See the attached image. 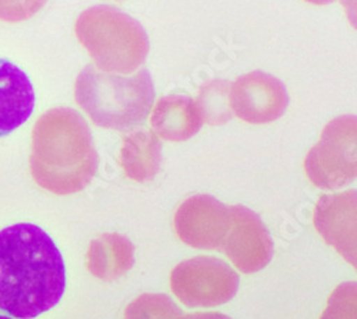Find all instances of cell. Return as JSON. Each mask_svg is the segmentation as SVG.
<instances>
[{
  "instance_id": "d6986e66",
  "label": "cell",
  "mask_w": 357,
  "mask_h": 319,
  "mask_svg": "<svg viewBox=\"0 0 357 319\" xmlns=\"http://www.w3.org/2000/svg\"><path fill=\"white\" fill-rule=\"evenodd\" d=\"M350 24L357 31V0H340Z\"/></svg>"
},
{
  "instance_id": "7c38bea8",
  "label": "cell",
  "mask_w": 357,
  "mask_h": 319,
  "mask_svg": "<svg viewBox=\"0 0 357 319\" xmlns=\"http://www.w3.org/2000/svg\"><path fill=\"white\" fill-rule=\"evenodd\" d=\"M151 124L156 136L165 140L182 142L193 138L200 131L203 118L193 99L172 95L156 103Z\"/></svg>"
},
{
  "instance_id": "2e32d148",
  "label": "cell",
  "mask_w": 357,
  "mask_h": 319,
  "mask_svg": "<svg viewBox=\"0 0 357 319\" xmlns=\"http://www.w3.org/2000/svg\"><path fill=\"white\" fill-rule=\"evenodd\" d=\"M183 312L165 294H143L130 302L125 319H181Z\"/></svg>"
},
{
  "instance_id": "277c9868",
  "label": "cell",
  "mask_w": 357,
  "mask_h": 319,
  "mask_svg": "<svg viewBox=\"0 0 357 319\" xmlns=\"http://www.w3.org/2000/svg\"><path fill=\"white\" fill-rule=\"evenodd\" d=\"M76 36L103 72L129 75L149 53V38L132 16L110 6H93L76 22Z\"/></svg>"
},
{
  "instance_id": "44dd1931",
  "label": "cell",
  "mask_w": 357,
  "mask_h": 319,
  "mask_svg": "<svg viewBox=\"0 0 357 319\" xmlns=\"http://www.w3.org/2000/svg\"><path fill=\"white\" fill-rule=\"evenodd\" d=\"M305 2H307V3H312V5H317V6H320V5H329V3L335 2V0H305Z\"/></svg>"
},
{
  "instance_id": "5b68a950",
  "label": "cell",
  "mask_w": 357,
  "mask_h": 319,
  "mask_svg": "<svg viewBox=\"0 0 357 319\" xmlns=\"http://www.w3.org/2000/svg\"><path fill=\"white\" fill-rule=\"evenodd\" d=\"M305 170L312 184L333 191L357 179V116L343 114L327 124L307 152Z\"/></svg>"
},
{
  "instance_id": "9c48e42d",
  "label": "cell",
  "mask_w": 357,
  "mask_h": 319,
  "mask_svg": "<svg viewBox=\"0 0 357 319\" xmlns=\"http://www.w3.org/2000/svg\"><path fill=\"white\" fill-rule=\"evenodd\" d=\"M233 222L220 248L234 267L243 274L266 268L273 258V241L257 214L242 205L231 207Z\"/></svg>"
},
{
  "instance_id": "4fadbf2b",
  "label": "cell",
  "mask_w": 357,
  "mask_h": 319,
  "mask_svg": "<svg viewBox=\"0 0 357 319\" xmlns=\"http://www.w3.org/2000/svg\"><path fill=\"white\" fill-rule=\"evenodd\" d=\"M89 272L102 281H114L135 265V246L121 234H105L92 241L86 253Z\"/></svg>"
},
{
  "instance_id": "7a4b0ae2",
  "label": "cell",
  "mask_w": 357,
  "mask_h": 319,
  "mask_svg": "<svg viewBox=\"0 0 357 319\" xmlns=\"http://www.w3.org/2000/svg\"><path fill=\"white\" fill-rule=\"evenodd\" d=\"M99 166L92 132L73 109L42 114L33 128L31 172L35 182L56 195H70L92 184Z\"/></svg>"
},
{
  "instance_id": "3957f363",
  "label": "cell",
  "mask_w": 357,
  "mask_h": 319,
  "mask_svg": "<svg viewBox=\"0 0 357 319\" xmlns=\"http://www.w3.org/2000/svg\"><path fill=\"white\" fill-rule=\"evenodd\" d=\"M75 98L96 126L126 131L147 118L155 102V88L144 69L122 76L86 66L76 79Z\"/></svg>"
},
{
  "instance_id": "9a60e30c",
  "label": "cell",
  "mask_w": 357,
  "mask_h": 319,
  "mask_svg": "<svg viewBox=\"0 0 357 319\" xmlns=\"http://www.w3.org/2000/svg\"><path fill=\"white\" fill-rule=\"evenodd\" d=\"M230 86L231 84L226 80H212L200 89L196 103L206 124L219 126L233 118Z\"/></svg>"
},
{
  "instance_id": "6da1fadb",
  "label": "cell",
  "mask_w": 357,
  "mask_h": 319,
  "mask_svg": "<svg viewBox=\"0 0 357 319\" xmlns=\"http://www.w3.org/2000/svg\"><path fill=\"white\" fill-rule=\"evenodd\" d=\"M65 288L63 258L43 229L17 223L0 230V311L36 318L61 301Z\"/></svg>"
},
{
  "instance_id": "ac0fdd59",
  "label": "cell",
  "mask_w": 357,
  "mask_h": 319,
  "mask_svg": "<svg viewBox=\"0 0 357 319\" xmlns=\"http://www.w3.org/2000/svg\"><path fill=\"white\" fill-rule=\"evenodd\" d=\"M47 0H0V20L17 23L35 16Z\"/></svg>"
},
{
  "instance_id": "8992f818",
  "label": "cell",
  "mask_w": 357,
  "mask_h": 319,
  "mask_svg": "<svg viewBox=\"0 0 357 319\" xmlns=\"http://www.w3.org/2000/svg\"><path fill=\"white\" fill-rule=\"evenodd\" d=\"M170 288L186 306L211 308L234 298L239 289V275L218 258L196 256L174 267Z\"/></svg>"
},
{
  "instance_id": "ffe728a7",
  "label": "cell",
  "mask_w": 357,
  "mask_h": 319,
  "mask_svg": "<svg viewBox=\"0 0 357 319\" xmlns=\"http://www.w3.org/2000/svg\"><path fill=\"white\" fill-rule=\"evenodd\" d=\"M181 319H231V318L220 312H196V313H188V315L183 313Z\"/></svg>"
},
{
  "instance_id": "ba28073f",
  "label": "cell",
  "mask_w": 357,
  "mask_h": 319,
  "mask_svg": "<svg viewBox=\"0 0 357 319\" xmlns=\"http://www.w3.org/2000/svg\"><path fill=\"white\" fill-rule=\"evenodd\" d=\"M230 105L237 118L248 124H271L286 112L289 94L278 77L256 71L231 83Z\"/></svg>"
},
{
  "instance_id": "5bb4252c",
  "label": "cell",
  "mask_w": 357,
  "mask_h": 319,
  "mask_svg": "<svg viewBox=\"0 0 357 319\" xmlns=\"http://www.w3.org/2000/svg\"><path fill=\"white\" fill-rule=\"evenodd\" d=\"M119 163L125 175L136 182L152 181L160 169L162 144L151 132H133L123 139Z\"/></svg>"
},
{
  "instance_id": "7402d4cb",
  "label": "cell",
  "mask_w": 357,
  "mask_h": 319,
  "mask_svg": "<svg viewBox=\"0 0 357 319\" xmlns=\"http://www.w3.org/2000/svg\"><path fill=\"white\" fill-rule=\"evenodd\" d=\"M0 319H10V318H6V316H2V315H0Z\"/></svg>"
},
{
  "instance_id": "52a82bcc",
  "label": "cell",
  "mask_w": 357,
  "mask_h": 319,
  "mask_svg": "<svg viewBox=\"0 0 357 319\" xmlns=\"http://www.w3.org/2000/svg\"><path fill=\"white\" fill-rule=\"evenodd\" d=\"M231 222V207L204 193L186 199L174 215L177 237L196 249L220 251Z\"/></svg>"
},
{
  "instance_id": "8fae6325",
  "label": "cell",
  "mask_w": 357,
  "mask_h": 319,
  "mask_svg": "<svg viewBox=\"0 0 357 319\" xmlns=\"http://www.w3.org/2000/svg\"><path fill=\"white\" fill-rule=\"evenodd\" d=\"M35 107V91L27 75L0 59V136L22 126Z\"/></svg>"
},
{
  "instance_id": "e0dca14e",
  "label": "cell",
  "mask_w": 357,
  "mask_h": 319,
  "mask_svg": "<svg viewBox=\"0 0 357 319\" xmlns=\"http://www.w3.org/2000/svg\"><path fill=\"white\" fill-rule=\"evenodd\" d=\"M320 319H357V282L336 286Z\"/></svg>"
},
{
  "instance_id": "30bf717a",
  "label": "cell",
  "mask_w": 357,
  "mask_h": 319,
  "mask_svg": "<svg viewBox=\"0 0 357 319\" xmlns=\"http://www.w3.org/2000/svg\"><path fill=\"white\" fill-rule=\"evenodd\" d=\"M313 223L323 241L357 271V191L321 196L314 208Z\"/></svg>"
}]
</instances>
